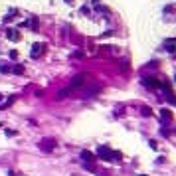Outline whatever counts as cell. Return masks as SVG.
<instances>
[{
    "instance_id": "18",
    "label": "cell",
    "mask_w": 176,
    "mask_h": 176,
    "mask_svg": "<svg viewBox=\"0 0 176 176\" xmlns=\"http://www.w3.org/2000/svg\"><path fill=\"white\" fill-rule=\"evenodd\" d=\"M12 20H14V10H12L10 14H8V16H4V24H10Z\"/></svg>"
},
{
    "instance_id": "14",
    "label": "cell",
    "mask_w": 176,
    "mask_h": 176,
    "mask_svg": "<svg viewBox=\"0 0 176 176\" xmlns=\"http://www.w3.org/2000/svg\"><path fill=\"white\" fill-rule=\"evenodd\" d=\"M121 71L123 73H127V71H131V63L125 59V61H121Z\"/></svg>"
},
{
    "instance_id": "3",
    "label": "cell",
    "mask_w": 176,
    "mask_h": 176,
    "mask_svg": "<svg viewBox=\"0 0 176 176\" xmlns=\"http://www.w3.org/2000/svg\"><path fill=\"white\" fill-rule=\"evenodd\" d=\"M85 77H87L85 73H79V75H75V77L69 81V89H71V91H75V89H79V87H83V85H85Z\"/></svg>"
},
{
    "instance_id": "15",
    "label": "cell",
    "mask_w": 176,
    "mask_h": 176,
    "mask_svg": "<svg viewBox=\"0 0 176 176\" xmlns=\"http://www.w3.org/2000/svg\"><path fill=\"white\" fill-rule=\"evenodd\" d=\"M141 113H143V117H150V115H152V109H150V107H146V105H144L143 109H141Z\"/></svg>"
},
{
    "instance_id": "21",
    "label": "cell",
    "mask_w": 176,
    "mask_h": 176,
    "mask_svg": "<svg viewBox=\"0 0 176 176\" xmlns=\"http://www.w3.org/2000/svg\"><path fill=\"white\" fill-rule=\"evenodd\" d=\"M109 36H113V30H107V32H105L101 38H109Z\"/></svg>"
},
{
    "instance_id": "7",
    "label": "cell",
    "mask_w": 176,
    "mask_h": 176,
    "mask_svg": "<svg viewBox=\"0 0 176 176\" xmlns=\"http://www.w3.org/2000/svg\"><path fill=\"white\" fill-rule=\"evenodd\" d=\"M164 50H166L168 53H176V38L164 40Z\"/></svg>"
},
{
    "instance_id": "25",
    "label": "cell",
    "mask_w": 176,
    "mask_h": 176,
    "mask_svg": "<svg viewBox=\"0 0 176 176\" xmlns=\"http://www.w3.org/2000/svg\"><path fill=\"white\" fill-rule=\"evenodd\" d=\"M65 2H67V4H73V0H65Z\"/></svg>"
},
{
    "instance_id": "27",
    "label": "cell",
    "mask_w": 176,
    "mask_h": 176,
    "mask_svg": "<svg viewBox=\"0 0 176 176\" xmlns=\"http://www.w3.org/2000/svg\"><path fill=\"white\" fill-rule=\"evenodd\" d=\"M174 81H176V77H174Z\"/></svg>"
},
{
    "instance_id": "22",
    "label": "cell",
    "mask_w": 176,
    "mask_h": 176,
    "mask_svg": "<svg viewBox=\"0 0 176 176\" xmlns=\"http://www.w3.org/2000/svg\"><path fill=\"white\" fill-rule=\"evenodd\" d=\"M10 58L16 59V58H18V52H16V50H12V52H10Z\"/></svg>"
},
{
    "instance_id": "13",
    "label": "cell",
    "mask_w": 176,
    "mask_h": 176,
    "mask_svg": "<svg viewBox=\"0 0 176 176\" xmlns=\"http://www.w3.org/2000/svg\"><path fill=\"white\" fill-rule=\"evenodd\" d=\"M69 93H71V89L67 87V89H61V91L58 93V99H63V97H69Z\"/></svg>"
},
{
    "instance_id": "23",
    "label": "cell",
    "mask_w": 176,
    "mask_h": 176,
    "mask_svg": "<svg viewBox=\"0 0 176 176\" xmlns=\"http://www.w3.org/2000/svg\"><path fill=\"white\" fill-rule=\"evenodd\" d=\"M157 65H158V63H157V61H150V63H149V65H146V67H150V69H154V67H157Z\"/></svg>"
},
{
    "instance_id": "8",
    "label": "cell",
    "mask_w": 176,
    "mask_h": 176,
    "mask_svg": "<svg viewBox=\"0 0 176 176\" xmlns=\"http://www.w3.org/2000/svg\"><path fill=\"white\" fill-rule=\"evenodd\" d=\"M160 119H162L164 123H170V121L174 119V115H172V111H170V109L162 107V109H160Z\"/></svg>"
},
{
    "instance_id": "12",
    "label": "cell",
    "mask_w": 176,
    "mask_h": 176,
    "mask_svg": "<svg viewBox=\"0 0 176 176\" xmlns=\"http://www.w3.org/2000/svg\"><path fill=\"white\" fill-rule=\"evenodd\" d=\"M30 28H32V32H38V30H40V20H38V16H34V18L30 20Z\"/></svg>"
},
{
    "instance_id": "20",
    "label": "cell",
    "mask_w": 176,
    "mask_h": 176,
    "mask_svg": "<svg viewBox=\"0 0 176 176\" xmlns=\"http://www.w3.org/2000/svg\"><path fill=\"white\" fill-rule=\"evenodd\" d=\"M73 58H75V59L83 58V50H77V52H73Z\"/></svg>"
},
{
    "instance_id": "19",
    "label": "cell",
    "mask_w": 176,
    "mask_h": 176,
    "mask_svg": "<svg viewBox=\"0 0 176 176\" xmlns=\"http://www.w3.org/2000/svg\"><path fill=\"white\" fill-rule=\"evenodd\" d=\"M12 71H14V73H24V65H14Z\"/></svg>"
},
{
    "instance_id": "16",
    "label": "cell",
    "mask_w": 176,
    "mask_h": 176,
    "mask_svg": "<svg viewBox=\"0 0 176 176\" xmlns=\"http://www.w3.org/2000/svg\"><path fill=\"white\" fill-rule=\"evenodd\" d=\"M10 71H12V67H10V65L0 63V73H10Z\"/></svg>"
},
{
    "instance_id": "24",
    "label": "cell",
    "mask_w": 176,
    "mask_h": 176,
    "mask_svg": "<svg viewBox=\"0 0 176 176\" xmlns=\"http://www.w3.org/2000/svg\"><path fill=\"white\" fill-rule=\"evenodd\" d=\"M6 135H8V137H14V135H16V131H10V129H6Z\"/></svg>"
},
{
    "instance_id": "9",
    "label": "cell",
    "mask_w": 176,
    "mask_h": 176,
    "mask_svg": "<svg viewBox=\"0 0 176 176\" xmlns=\"http://www.w3.org/2000/svg\"><path fill=\"white\" fill-rule=\"evenodd\" d=\"M6 38L10 40V42H20L22 36H20V32H16V30H12V28H8V30H6Z\"/></svg>"
},
{
    "instance_id": "4",
    "label": "cell",
    "mask_w": 176,
    "mask_h": 176,
    "mask_svg": "<svg viewBox=\"0 0 176 176\" xmlns=\"http://www.w3.org/2000/svg\"><path fill=\"white\" fill-rule=\"evenodd\" d=\"M44 52H46V44H44V42H40V44H34V46H32L30 56L36 59V58H42V56H44Z\"/></svg>"
},
{
    "instance_id": "26",
    "label": "cell",
    "mask_w": 176,
    "mask_h": 176,
    "mask_svg": "<svg viewBox=\"0 0 176 176\" xmlns=\"http://www.w3.org/2000/svg\"><path fill=\"white\" fill-rule=\"evenodd\" d=\"M141 176H144V174H141Z\"/></svg>"
},
{
    "instance_id": "17",
    "label": "cell",
    "mask_w": 176,
    "mask_h": 176,
    "mask_svg": "<svg viewBox=\"0 0 176 176\" xmlns=\"http://www.w3.org/2000/svg\"><path fill=\"white\" fill-rule=\"evenodd\" d=\"M14 101H16V95H12V97L8 99L6 103H4V105H2V107H0V111H2V109H6V107H10V105H12V103H14Z\"/></svg>"
},
{
    "instance_id": "5",
    "label": "cell",
    "mask_w": 176,
    "mask_h": 176,
    "mask_svg": "<svg viewBox=\"0 0 176 176\" xmlns=\"http://www.w3.org/2000/svg\"><path fill=\"white\" fill-rule=\"evenodd\" d=\"M40 149L44 150V152H50V150L56 149V141L53 138H42L40 141Z\"/></svg>"
},
{
    "instance_id": "10",
    "label": "cell",
    "mask_w": 176,
    "mask_h": 176,
    "mask_svg": "<svg viewBox=\"0 0 176 176\" xmlns=\"http://www.w3.org/2000/svg\"><path fill=\"white\" fill-rule=\"evenodd\" d=\"M81 160L83 162H93V160H97V157L93 152H89V150H81Z\"/></svg>"
},
{
    "instance_id": "6",
    "label": "cell",
    "mask_w": 176,
    "mask_h": 176,
    "mask_svg": "<svg viewBox=\"0 0 176 176\" xmlns=\"http://www.w3.org/2000/svg\"><path fill=\"white\" fill-rule=\"evenodd\" d=\"M109 152H111V146L103 144V146H99V149H97V154H95V157L101 158V160H109Z\"/></svg>"
},
{
    "instance_id": "11",
    "label": "cell",
    "mask_w": 176,
    "mask_h": 176,
    "mask_svg": "<svg viewBox=\"0 0 176 176\" xmlns=\"http://www.w3.org/2000/svg\"><path fill=\"white\" fill-rule=\"evenodd\" d=\"M113 160H115V162H121V160H123V154H121L119 150H111V152H109V160H107V162H113Z\"/></svg>"
},
{
    "instance_id": "2",
    "label": "cell",
    "mask_w": 176,
    "mask_h": 176,
    "mask_svg": "<svg viewBox=\"0 0 176 176\" xmlns=\"http://www.w3.org/2000/svg\"><path fill=\"white\" fill-rule=\"evenodd\" d=\"M160 87L164 89V97H166V101H168L170 105H176V95H174V91H172V87H170L168 81H164Z\"/></svg>"
},
{
    "instance_id": "1",
    "label": "cell",
    "mask_w": 176,
    "mask_h": 176,
    "mask_svg": "<svg viewBox=\"0 0 176 176\" xmlns=\"http://www.w3.org/2000/svg\"><path fill=\"white\" fill-rule=\"evenodd\" d=\"M141 83L146 87V89H150V91H154V89H160V85H162V81L158 77H154V75H144L143 79H141Z\"/></svg>"
}]
</instances>
